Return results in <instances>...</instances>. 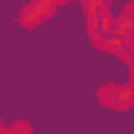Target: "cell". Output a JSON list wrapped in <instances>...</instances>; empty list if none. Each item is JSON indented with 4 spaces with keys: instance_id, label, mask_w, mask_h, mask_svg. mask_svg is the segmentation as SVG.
<instances>
[{
    "instance_id": "cell-2",
    "label": "cell",
    "mask_w": 134,
    "mask_h": 134,
    "mask_svg": "<svg viewBox=\"0 0 134 134\" xmlns=\"http://www.w3.org/2000/svg\"><path fill=\"white\" fill-rule=\"evenodd\" d=\"M100 100L105 105H113V108H131V87L129 84H108L103 92H100Z\"/></svg>"
},
{
    "instance_id": "cell-1",
    "label": "cell",
    "mask_w": 134,
    "mask_h": 134,
    "mask_svg": "<svg viewBox=\"0 0 134 134\" xmlns=\"http://www.w3.org/2000/svg\"><path fill=\"white\" fill-rule=\"evenodd\" d=\"M55 8V0H32L21 13V24L24 26H37L40 21H45Z\"/></svg>"
},
{
    "instance_id": "cell-3",
    "label": "cell",
    "mask_w": 134,
    "mask_h": 134,
    "mask_svg": "<svg viewBox=\"0 0 134 134\" xmlns=\"http://www.w3.org/2000/svg\"><path fill=\"white\" fill-rule=\"evenodd\" d=\"M5 134H29V126L26 124H16V126L5 129Z\"/></svg>"
},
{
    "instance_id": "cell-4",
    "label": "cell",
    "mask_w": 134,
    "mask_h": 134,
    "mask_svg": "<svg viewBox=\"0 0 134 134\" xmlns=\"http://www.w3.org/2000/svg\"><path fill=\"white\" fill-rule=\"evenodd\" d=\"M0 134H5V126H3V124H0Z\"/></svg>"
}]
</instances>
